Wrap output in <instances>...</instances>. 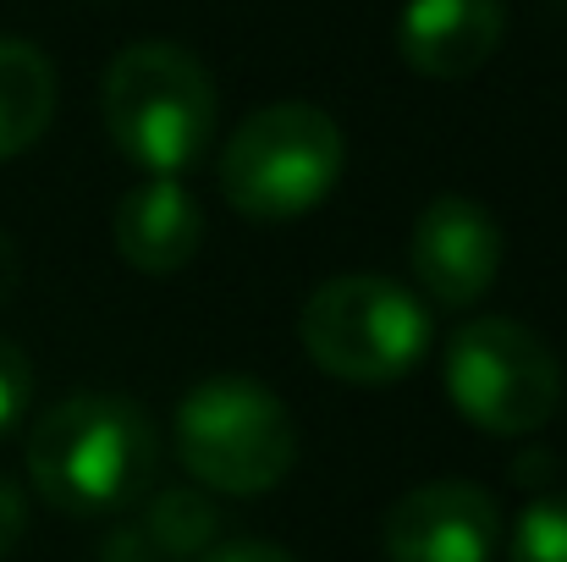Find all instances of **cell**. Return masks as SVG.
Here are the masks:
<instances>
[{
  "label": "cell",
  "mask_w": 567,
  "mask_h": 562,
  "mask_svg": "<svg viewBox=\"0 0 567 562\" xmlns=\"http://www.w3.org/2000/svg\"><path fill=\"white\" fill-rule=\"evenodd\" d=\"M161 436L150 413L111 391H78L28 430V480L66 519H111L150 497Z\"/></svg>",
  "instance_id": "cell-1"
},
{
  "label": "cell",
  "mask_w": 567,
  "mask_h": 562,
  "mask_svg": "<svg viewBox=\"0 0 567 562\" xmlns=\"http://www.w3.org/2000/svg\"><path fill=\"white\" fill-rule=\"evenodd\" d=\"M105 133L111 144L150 177H183L204 161L209 133H215V83L204 61L166 44L144 39L127 44L105 67Z\"/></svg>",
  "instance_id": "cell-2"
},
{
  "label": "cell",
  "mask_w": 567,
  "mask_h": 562,
  "mask_svg": "<svg viewBox=\"0 0 567 562\" xmlns=\"http://www.w3.org/2000/svg\"><path fill=\"white\" fill-rule=\"evenodd\" d=\"M177 452L198 486L265 497L298 463V425L265 380L215 375L198 380L177 408Z\"/></svg>",
  "instance_id": "cell-3"
},
{
  "label": "cell",
  "mask_w": 567,
  "mask_h": 562,
  "mask_svg": "<svg viewBox=\"0 0 567 562\" xmlns=\"http://www.w3.org/2000/svg\"><path fill=\"white\" fill-rule=\"evenodd\" d=\"M348 139L303 100L254 111L220 150V193L248 221H298L342 183Z\"/></svg>",
  "instance_id": "cell-4"
},
{
  "label": "cell",
  "mask_w": 567,
  "mask_h": 562,
  "mask_svg": "<svg viewBox=\"0 0 567 562\" xmlns=\"http://www.w3.org/2000/svg\"><path fill=\"white\" fill-rule=\"evenodd\" d=\"M303 348L337 380L380 386L424 359L430 315L408 287L385 276H337L303 304Z\"/></svg>",
  "instance_id": "cell-5"
},
{
  "label": "cell",
  "mask_w": 567,
  "mask_h": 562,
  "mask_svg": "<svg viewBox=\"0 0 567 562\" xmlns=\"http://www.w3.org/2000/svg\"><path fill=\"white\" fill-rule=\"evenodd\" d=\"M452 408L491 436H535L563 408L557 354L518 320H468L446 348Z\"/></svg>",
  "instance_id": "cell-6"
},
{
  "label": "cell",
  "mask_w": 567,
  "mask_h": 562,
  "mask_svg": "<svg viewBox=\"0 0 567 562\" xmlns=\"http://www.w3.org/2000/svg\"><path fill=\"white\" fill-rule=\"evenodd\" d=\"M502 546V508L468 480H430L380 519L385 562H491Z\"/></svg>",
  "instance_id": "cell-7"
},
{
  "label": "cell",
  "mask_w": 567,
  "mask_h": 562,
  "mask_svg": "<svg viewBox=\"0 0 567 562\" xmlns=\"http://www.w3.org/2000/svg\"><path fill=\"white\" fill-rule=\"evenodd\" d=\"M408 259L435 304H446V309L480 304L502 270V226L485 204H474L463 193H441L435 204L419 210Z\"/></svg>",
  "instance_id": "cell-8"
},
{
  "label": "cell",
  "mask_w": 567,
  "mask_h": 562,
  "mask_svg": "<svg viewBox=\"0 0 567 562\" xmlns=\"http://www.w3.org/2000/svg\"><path fill=\"white\" fill-rule=\"evenodd\" d=\"M502 33V0H408L396 22V50L419 78L457 83L496 55Z\"/></svg>",
  "instance_id": "cell-9"
},
{
  "label": "cell",
  "mask_w": 567,
  "mask_h": 562,
  "mask_svg": "<svg viewBox=\"0 0 567 562\" xmlns=\"http://www.w3.org/2000/svg\"><path fill=\"white\" fill-rule=\"evenodd\" d=\"M111 232H116V248H122V259L133 270L172 276V270H183L193 254H198L204 215H198V204H193V193L183 183L150 177V183H138L116 204Z\"/></svg>",
  "instance_id": "cell-10"
},
{
  "label": "cell",
  "mask_w": 567,
  "mask_h": 562,
  "mask_svg": "<svg viewBox=\"0 0 567 562\" xmlns=\"http://www.w3.org/2000/svg\"><path fill=\"white\" fill-rule=\"evenodd\" d=\"M55 116V72L44 50L0 39V161L33 150Z\"/></svg>",
  "instance_id": "cell-11"
},
{
  "label": "cell",
  "mask_w": 567,
  "mask_h": 562,
  "mask_svg": "<svg viewBox=\"0 0 567 562\" xmlns=\"http://www.w3.org/2000/svg\"><path fill=\"white\" fill-rule=\"evenodd\" d=\"M507 562H567V497L524 508V519L513 524Z\"/></svg>",
  "instance_id": "cell-12"
},
{
  "label": "cell",
  "mask_w": 567,
  "mask_h": 562,
  "mask_svg": "<svg viewBox=\"0 0 567 562\" xmlns=\"http://www.w3.org/2000/svg\"><path fill=\"white\" fill-rule=\"evenodd\" d=\"M28 397H33V365L17 343L0 337V436L17 430V419L28 413Z\"/></svg>",
  "instance_id": "cell-13"
},
{
  "label": "cell",
  "mask_w": 567,
  "mask_h": 562,
  "mask_svg": "<svg viewBox=\"0 0 567 562\" xmlns=\"http://www.w3.org/2000/svg\"><path fill=\"white\" fill-rule=\"evenodd\" d=\"M22 541V491L0 474V558Z\"/></svg>",
  "instance_id": "cell-14"
},
{
  "label": "cell",
  "mask_w": 567,
  "mask_h": 562,
  "mask_svg": "<svg viewBox=\"0 0 567 562\" xmlns=\"http://www.w3.org/2000/svg\"><path fill=\"white\" fill-rule=\"evenodd\" d=\"M204 562H298V558H287V552L265 546V541H237V546H220V552H209Z\"/></svg>",
  "instance_id": "cell-15"
},
{
  "label": "cell",
  "mask_w": 567,
  "mask_h": 562,
  "mask_svg": "<svg viewBox=\"0 0 567 562\" xmlns=\"http://www.w3.org/2000/svg\"><path fill=\"white\" fill-rule=\"evenodd\" d=\"M11 293H17V243L0 232V309L11 304Z\"/></svg>",
  "instance_id": "cell-16"
}]
</instances>
